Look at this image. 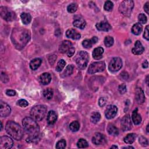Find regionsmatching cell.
Returning a JSON list of instances; mask_svg holds the SVG:
<instances>
[{
    "label": "cell",
    "mask_w": 149,
    "mask_h": 149,
    "mask_svg": "<svg viewBox=\"0 0 149 149\" xmlns=\"http://www.w3.org/2000/svg\"><path fill=\"white\" fill-rule=\"evenodd\" d=\"M30 38V34L28 30L22 28H15L13 30L11 40L13 44L19 50L23 49Z\"/></svg>",
    "instance_id": "cell-1"
},
{
    "label": "cell",
    "mask_w": 149,
    "mask_h": 149,
    "mask_svg": "<svg viewBox=\"0 0 149 149\" xmlns=\"http://www.w3.org/2000/svg\"><path fill=\"white\" fill-rule=\"evenodd\" d=\"M22 125L25 131L29 135L27 139L28 142H32L37 139L40 128L34 119L30 117H26L22 121Z\"/></svg>",
    "instance_id": "cell-2"
},
{
    "label": "cell",
    "mask_w": 149,
    "mask_h": 149,
    "mask_svg": "<svg viewBox=\"0 0 149 149\" xmlns=\"http://www.w3.org/2000/svg\"><path fill=\"white\" fill-rule=\"evenodd\" d=\"M7 133L13 139L20 140L23 137V131L19 124L13 121H8L5 126Z\"/></svg>",
    "instance_id": "cell-3"
},
{
    "label": "cell",
    "mask_w": 149,
    "mask_h": 149,
    "mask_svg": "<svg viewBox=\"0 0 149 149\" xmlns=\"http://www.w3.org/2000/svg\"><path fill=\"white\" fill-rule=\"evenodd\" d=\"M47 113L46 106L38 105L34 107L30 111V115L36 121H40L44 118Z\"/></svg>",
    "instance_id": "cell-4"
},
{
    "label": "cell",
    "mask_w": 149,
    "mask_h": 149,
    "mask_svg": "<svg viewBox=\"0 0 149 149\" xmlns=\"http://www.w3.org/2000/svg\"><path fill=\"white\" fill-rule=\"evenodd\" d=\"M134 7V2L131 0L122 1L119 7V12L126 16H130Z\"/></svg>",
    "instance_id": "cell-5"
},
{
    "label": "cell",
    "mask_w": 149,
    "mask_h": 149,
    "mask_svg": "<svg viewBox=\"0 0 149 149\" xmlns=\"http://www.w3.org/2000/svg\"><path fill=\"white\" fill-rule=\"evenodd\" d=\"M59 50L63 54H66L69 57H72L75 53V49L71 42L68 40L63 41L59 46Z\"/></svg>",
    "instance_id": "cell-6"
},
{
    "label": "cell",
    "mask_w": 149,
    "mask_h": 149,
    "mask_svg": "<svg viewBox=\"0 0 149 149\" xmlns=\"http://www.w3.org/2000/svg\"><path fill=\"white\" fill-rule=\"evenodd\" d=\"M89 62V55L85 51H80L76 58V62L78 65V67L80 69H84L86 68L88 63Z\"/></svg>",
    "instance_id": "cell-7"
},
{
    "label": "cell",
    "mask_w": 149,
    "mask_h": 149,
    "mask_svg": "<svg viewBox=\"0 0 149 149\" xmlns=\"http://www.w3.org/2000/svg\"><path fill=\"white\" fill-rule=\"evenodd\" d=\"M105 68V64L104 62L100 61L91 63L88 69V73L90 74H94L97 72H102Z\"/></svg>",
    "instance_id": "cell-8"
},
{
    "label": "cell",
    "mask_w": 149,
    "mask_h": 149,
    "mask_svg": "<svg viewBox=\"0 0 149 149\" xmlns=\"http://www.w3.org/2000/svg\"><path fill=\"white\" fill-rule=\"evenodd\" d=\"M122 67V61L120 58H114L110 62L109 69L111 72H117L121 69Z\"/></svg>",
    "instance_id": "cell-9"
},
{
    "label": "cell",
    "mask_w": 149,
    "mask_h": 149,
    "mask_svg": "<svg viewBox=\"0 0 149 149\" xmlns=\"http://www.w3.org/2000/svg\"><path fill=\"white\" fill-rule=\"evenodd\" d=\"M121 129L123 132L128 131L132 128V121L131 117L129 115H126L124 116L121 122Z\"/></svg>",
    "instance_id": "cell-10"
},
{
    "label": "cell",
    "mask_w": 149,
    "mask_h": 149,
    "mask_svg": "<svg viewBox=\"0 0 149 149\" xmlns=\"http://www.w3.org/2000/svg\"><path fill=\"white\" fill-rule=\"evenodd\" d=\"M0 13L2 18L8 22L12 21L14 19L15 13L7 7H1L0 8Z\"/></svg>",
    "instance_id": "cell-11"
},
{
    "label": "cell",
    "mask_w": 149,
    "mask_h": 149,
    "mask_svg": "<svg viewBox=\"0 0 149 149\" xmlns=\"http://www.w3.org/2000/svg\"><path fill=\"white\" fill-rule=\"evenodd\" d=\"M13 142L12 139L8 136H4L0 138V148L8 149L12 147Z\"/></svg>",
    "instance_id": "cell-12"
},
{
    "label": "cell",
    "mask_w": 149,
    "mask_h": 149,
    "mask_svg": "<svg viewBox=\"0 0 149 149\" xmlns=\"http://www.w3.org/2000/svg\"><path fill=\"white\" fill-rule=\"evenodd\" d=\"M117 112H118V108L116 107V106L114 105H110L108 106L105 111V117L109 119H111L116 116Z\"/></svg>",
    "instance_id": "cell-13"
},
{
    "label": "cell",
    "mask_w": 149,
    "mask_h": 149,
    "mask_svg": "<svg viewBox=\"0 0 149 149\" xmlns=\"http://www.w3.org/2000/svg\"><path fill=\"white\" fill-rule=\"evenodd\" d=\"M11 109L9 106L5 103L1 101L0 103V115L1 117H7L11 114Z\"/></svg>",
    "instance_id": "cell-14"
},
{
    "label": "cell",
    "mask_w": 149,
    "mask_h": 149,
    "mask_svg": "<svg viewBox=\"0 0 149 149\" xmlns=\"http://www.w3.org/2000/svg\"><path fill=\"white\" fill-rule=\"evenodd\" d=\"M92 142L96 145H102L106 143V139L102 134L96 133L92 138Z\"/></svg>",
    "instance_id": "cell-15"
},
{
    "label": "cell",
    "mask_w": 149,
    "mask_h": 149,
    "mask_svg": "<svg viewBox=\"0 0 149 149\" xmlns=\"http://www.w3.org/2000/svg\"><path fill=\"white\" fill-rule=\"evenodd\" d=\"M96 27L98 30L104 32H108L112 28L111 26L108 22H105V21L97 23L96 25Z\"/></svg>",
    "instance_id": "cell-16"
},
{
    "label": "cell",
    "mask_w": 149,
    "mask_h": 149,
    "mask_svg": "<svg viewBox=\"0 0 149 149\" xmlns=\"http://www.w3.org/2000/svg\"><path fill=\"white\" fill-rule=\"evenodd\" d=\"M144 51V48L142 46L141 42L139 40L136 41L135 44V47L132 49V52L135 55H140Z\"/></svg>",
    "instance_id": "cell-17"
},
{
    "label": "cell",
    "mask_w": 149,
    "mask_h": 149,
    "mask_svg": "<svg viewBox=\"0 0 149 149\" xmlns=\"http://www.w3.org/2000/svg\"><path fill=\"white\" fill-rule=\"evenodd\" d=\"M66 36L73 40H78L81 37L80 34L75 29H71L67 31Z\"/></svg>",
    "instance_id": "cell-18"
},
{
    "label": "cell",
    "mask_w": 149,
    "mask_h": 149,
    "mask_svg": "<svg viewBox=\"0 0 149 149\" xmlns=\"http://www.w3.org/2000/svg\"><path fill=\"white\" fill-rule=\"evenodd\" d=\"M73 25L75 27L79 28L80 29H83L85 28L86 25V22L82 18L78 17L75 18V20L73 22Z\"/></svg>",
    "instance_id": "cell-19"
},
{
    "label": "cell",
    "mask_w": 149,
    "mask_h": 149,
    "mask_svg": "<svg viewBox=\"0 0 149 149\" xmlns=\"http://www.w3.org/2000/svg\"><path fill=\"white\" fill-rule=\"evenodd\" d=\"M135 97L137 102L139 104H142L144 102L145 96L143 90L141 88H138L136 90Z\"/></svg>",
    "instance_id": "cell-20"
},
{
    "label": "cell",
    "mask_w": 149,
    "mask_h": 149,
    "mask_svg": "<svg viewBox=\"0 0 149 149\" xmlns=\"http://www.w3.org/2000/svg\"><path fill=\"white\" fill-rule=\"evenodd\" d=\"M39 80L42 84L46 85L50 83L51 80V76L49 73H44L40 75Z\"/></svg>",
    "instance_id": "cell-21"
},
{
    "label": "cell",
    "mask_w": 149,
    "mask_h": 149,
    "mask_svg": "<svg viewBox=\"0 0 149 149\" xmlns=\"http://www.w3.org/2000/svg\"><path fill=\"white\" fill-rule=\"evenodd\" d=\"M57 115L54 111H50L47 115V122L49 125H53L57 121Z\"/></svg>",
    "instance_id": "cell-22"
},
{
    "label": "cell",
    "mask_w": 149,
    "mask_h": 149,
    "mask_svg": "<svg viewBox=\"0 0 149 149\" xmlns=\"http://www.w3.org/2000/svg\"><path fill=\"white\" fill-rule=\"evenodd\" d=\"M104 53V49L102 47H97L96 48L93 52V57L94 59L98 60L100 59L102 57V55Z\"/></svg>",
    "instance_id": "cell-23"
},
{
    "label": "cell",
    "mask_w": 149,
    "mask_h": 149,
    "mask_svg": "<svg viewBox=\"0 0 149 149\" xmlns=\"http://www.w3.org/2000/svg\"><path fill=\"white\" fill-rule=\"evenodd\" d=\"M132 121L135 125H139L141 123L142 118H141L140 115L138 114L137 109L133 111L132 115Z\"/></svg>",
    "instance_id": "cell-24"
},
{
    "label": "cell",
    "mask_w": 149,
    "mask_h": 149,
    "mask_svg": "<svg viewBox=\"0 0 149 149\" xmlns=\"http://www.w3.org/2000/svg\"><path fill=\"white\" fill-rule=\"evenodd\" d=\"M41 63V59L40 58H35L30 62V67L33 71L36 70L39 68Z\"/></svg>",
    "instance_id": "cell-25"
},
{
    "label": "cell",
    "mask_w": 149,
    "mask_h": 149,
    "mask_svg": "<svg viewBox=\"0 0 149 149\" xmlns=\"http://www.w3.org/2000/svg\"><path fill=\"white\" fill-rule=\"evenodd\" d=\"M20 18L25 25H28L32 20V16L29 13L24 12L20 15Z\"/></svg>",
    "instance_id": "cell-26"
},
{
    "label": "cell",
    "mask_w": 149,
    "mask_h": 149,
    "mask_svg": "<svg viewBox=\"0 0 149 149\" xmlns=\"http://www.w3.org/2000/svg\"><path fill=\"white\" fill-rule=\"evenodd\" d=\"M136 138V135L135 133H130L127 135L126 137L124 138L123 140L124 142L126 144H132L135 141Z\"/></svg>",
    "instance_id": "cell-27"
},
{
    "label": "cell",
    "mask_w": 149,
    "mask_h": 149,
    "mask_svg": "<svg viewBox=\"0 0 149 149\" xmlns=\"http://www.w3.org/2000/svg\"><path fill=\"white\" fill-rule=\"evenodd\" d=\"M143 30L142 25L139 24L137 23L135 24L132 28V33L135 35H139Z\"/></svg>",
    "instance_id": "cell-28"
},
{
    "label": "cell",
    "mask_w": 149,
    "mask_h": 149,
    "mask_svg": "<svg viewBox=\"0 0 149 149\" xmlns=\"http://www.w3.org/2000/svg\"><path fill=\"white\" fill-rule=\"evenodd\" d=\"M107 131L109 133L113 136H117L119 134L118 129L113 124H109L107 127Z\"/></svg>",
    "instance_id": "cell-29"
},
{
    "label": "cell",
    "mask_w": 149,
    "mask_h": 149,
    "mask_svg": "<svg viewBox=\"0 0 149 149\" xmlns=\"http://www.w3.org/2000/svg\"><path fill=\"white\" fill-rule=\"evenodd\" d=\"M114 38L113 37L111 36H107L104 39V44L106 47H110L114 44Z\"/></svg>",
    "instance_id": "cell-30"
},
{
    "label": "cell",
    "mask_w": 149,
    "mask_h": 149,
    "mask_svg": "<svg viewBox=\"0 0 149 149\" xmlns=\"http://www.w3.org/2000/svg\"><path fill=\"white\" fill-rule=\"evenodd\" d=\"M69 128L72 132H77L80 128V124L78 121H73L69 125Z\"/></svg>",
    "instance_id": "cell-31"
},
{
    "label": "cell",
    "mask_w": 149,
    "mask_h": 149,
    "mask_svg": "<svg viewBox=\"0 0 149 149\" xmlns=\"http://www.w3.org/2000/svg\"><path fill=\"white\" fill-rule=\"evenodd\" d=\"M65 65H66V62L64 60H63V59L59 60L57 63V67H56V71L57 72H61L63 69V68L65 67Z\"/></svg>",
    "instance_id": "cell-32"
},
{
    "label": "cell",
    "mask_w": 149,
    "mask_h": 149,
    "mask_svg": "<svg viewBox=\"0 0 149 149\" xmlns=\"http://www.w3.org/2000/svg\"><path fill=\"white\" fill-rule=\"evenodd\" d=\"M73 66L72 65H69L67 66V67L66 68L65 71L63 72V75L65 77L70 76L72 72H73Z\"/></svg>",
    "instance_id": "cell-33"
},
{
    "label": "cell",
    "mask_w": 149,
    "mask_h": 149,
    "mask_svg": "<svg viewBox=\"0 0 149 149\" xmlns=\"http://www.w3.org/2000/svg\"><path fill=\"white\" fill-rule=\"evenodd\" d=\"M43 94L47 99H51L53 96V90L50 88H48L44 91Z\"/></svg>",
    "instance_id": "cell-34"
},
{
    "label": "cell",
    "mask_w": 149,
    "mask_h": 149,
    "mask_svg": "<svg viewBox=\"0 0 149 149\" xmlns=\"http://www.w3.org/2000/svg\"><path fill=\"white\" fill-rule=\"evenodd\" d=\"M100 118H101V115H100V113L96 112V113H93V114L92 115L90 119H91V121H92L93 123H97V122L100 121Z\"/></svg>",
    "instance_id": "cell-35"
},
{
    "label": "cell",
    "mask_w": 149,
    "mask_h": 149,
    "mask_svg": "<svg viewBox=\"0 0 149 149\" xmlns=\"http://www.w3.org/2000/svg\"><path fill=\"white\" fill-rule=\"evenodd\" d=\"M113 7H114L113 3L110 1H107L104 4V9L106 11H111L113 9Z\"/></svg>",
    "instance_id": "cell-36"
},
{
    "label": "cell",
    "mask_w": 149,
    "mask_h": 149,
    "mask_svg": "<svg viewBox=\"0 0 149 149\" xmlns=\"http://www.w3.org/2000/svg\"><path fill=\"white\" fill-rule=\"evenodd\" d=\"M77 146L79 148H86V147H88V143L87 142V141L85 140V139H80L78 143H77Z\"/></svg>",
    "instance_id": "cell-37"
},
{
    "label": "cell",
    "mask_w": 149,
    "mask_h": 149,
    "mask_svg": "<svg viewBox=\"0 0 149 149\" xmlns=\"http://www.w3.org/2000/svg\"><path fill=\"white\" fill-rule=\"evenodd\" d=\"M78 9V5L76 3H72L67 7V11L69 13H74Z\"/></svg>",
    "instance_id": "cell-38"
},
{
    "label": "cell",
    "mask_w": 149,
    "mask_h": 149,
    "mask_svg": "<svg viewBox=\"0 0 149 149\" xmlns=\"http://www.w3.org/2000/svg\"><path fill=\"white\" fill-rule=\"evenodd\" d=\"M93 43L91 39L85 40L82 42V45L85 49H90L92 47Z\"/></svg>",
    "instance_id": "cell-39"
},
{
    "label": "cell",
    "mask_w": 149,
    "mask_h": 149,
    "mask_svg": "<svg viewBox=\"0 0 149 149\" xmlns=\"http://www.w3.org/2000/svg\"><path fill=\"white\" fill-rule=\"evenodd\" d=\"M66 147V141L64 139H62L58 141L56 144V148L58 149L65 148Z\"/></svg>",
    "instance_id": "cell-40"
},
{
    "label": "cell",
    "mask_w": 149,
    "mask_h": 149,
    "mask_svg": "<svg viewBox=\"0 0 149 149\" xmlns=\"http://www.w3.org/2000/svg\"><path fill=\"white\" fill-rule=\"evenodd\" d=\"M138 20L139 24H145L147 22V17L144 13H140L138 16Z\"/></svg>",
    "instance_id": "cell-41"
},
{
    "label": "cell",
    "mask_w": 149,
    "mask_h": 149,
    "mask_svg": "<svg viewBox=\"0 0 149 149\" xmlns=\"http://www.w3.org/2000/svg\"><path fill=\"white\" fill-rule=\"evenodd\" d=\"M18 104L21 107H26L27 106H28L29 103L26 100L21 99L18 101Z\"/></svg>",
    "instance_id": "cell-42"
},
{
    "label": "cell",
    "mask_w": 149,
    "mask_h": 149,
    "mask_svg": "<svg viewBox=\"0 0 149 149\" xmlns=\"http://www.w3.org/2000/svg\"><path fill=\"white\" fill-rule=\"evenodd\" d=\"M139 142L140 143V144L142 146H148V140H147V139L143 136H140L139 138Z\"/></svg>",
    "instance_id": "cell-43"
},
{
    "label": "cell",
    "mask_w": 149,
    "mask_h": 149,
    "mask_svg": "<svg viewBox=\"0 0 149 149\" xmlns=\"http://www.w3.org/2000/svg\"><path fill=\"white\" fill-rule=\"evenodd\" d=\"M118 90L119 92V93L121 94H124L126 92V85L124 84H122L121 85H120V86H119L118 88Z\"/></svg>",
    "instance_id": "cell-44"
},
{
    "label": "cell",
    "mask_w": 149,
    "mask_h": 149,
    "mask_svg": "<svg viewBox=\"0 0 149 149\" xmlns=\"http://www.w3.org/2000/svg\"><path fill=\"white\" fill-rule=\"evenodd\" d=\"M106 101H107V100H106V99L104 97H100L98 101V104L100 107H103V106L105 105Z\"/></svg>",
    "instance_id": "cell-45"
},
{
    "label": "cell",
    "mask_w": 149,
    "mask_h": 149,
    "mask_svg": "<svg viewBox=\"0 0 149 149\" xmlns=\"http://www.w3.org/2000/svg\"><path fill=\"white\" fill-rule=\"evenodd\" d=\"M143 37L144 38H146L147 41L148 40V26H147L144 30V33L143 34Z\"/></svg>",
    "instance_id": "cell-46"
},
{
    "label": "cell",
    "mask_w": 149,
    "mask_h": 149,
    "mask_svg": "<svg viewBox=\"0 0 149 149\" xmlns=\"http://www.w3.org/2000/svg\"><path fill=\"white\" fill-rule=\"evenodd\" d=\"M6 94H7V95H8L9 96H14L16 95V92L15 90H8L6 92Z\"/></svg>",
    "instance_id": "cell-47"
},
{
    "label": "cell",
    "mask_w": 149,
    "mask_h": 149,
    "mask_svg": "<svg viewBox=\"0 0 149 149\" xmlns=\"http://www.w3.org/2000/svg\"><path fill=\"white\" fill-rule=\"evenodd\" d=\"M148 4H149V3L147 2V3H146L145 4V5H144V9L145 12H146L147 14L149 13V12H148Z\"/></svg>",
    "instance_id": "cell-48"
},
{
    "label": "cell",
    "mask_w": 149,
    "mask_h": 149,
    "mask_svg": "<svg viewBox=\"0 0 149 149\" xmlns=\"http://www.w3.org/2000/svg\"><path fill=\"white\" fill-rule=\"evenodd\" d=\"M121 75L122 78L123 79H125V80H126L127 78H128V75H127V73L126 72H122Z\"/></svg>",
    "instance_id": "cell-49"
},
{
    "label": "cell",
    "mask_w": 149,
    "mask_h": 149,
    "mask_svg": "<svg viewBox=\"0 0 149 149\" xmlns=\"http://www.w3.org/2000/svg\"><path fill=\"white\" fill-rule=\"evenodd\" d=\"M148 61H145L142 64V67L143 68H148Z\"/></svg>",
    "instance_id": "cell-50"
},
{
    "label": "cell",
    "mask_w": 149,
    "mask_h": 149,
    "mask_svg": "<svg viewBox=\"0 0 149 149\" xmlns=\"http://www.w3.org/2000/svg\"><path fill=\"white\" fill-rule=\"evenodd\" d=\"M91 40H92V42H93V44H95V43H96V42L98 41V38H97V37H93Z\"/></svg>",
    "instance_id": "cell-51"
},
{
    "label": "cell",
    "mask_w": 149,
    "mask_h": 149,
    "mask_svg": "<svg viewBox=\"0 0 149 149\" xmlns=\"http://www.w3.org/2000/svg\"><path fill=\"white\" fill-rule=\"evenodd\" d=\"M118 147L117 146H111V148H118Z\"/></svg>",
    "instance_id": "cell-52"
},
{
    "label": "cell",
    "mask_w": 149,
    "mask_h": 149,
    "mask_svg": "<svg viewBox=\"0 0 149 149\" xmlns=\"http://www.w3.org/2000/svg\"><path fill=\"white\" fill-rule=\"evenodd\" d=\"M148 126H149V125H147V128H146V130H147V132H149V131H148Z\"/></svg>",
    "instance_id": "cell-53"
}]
</instances>
